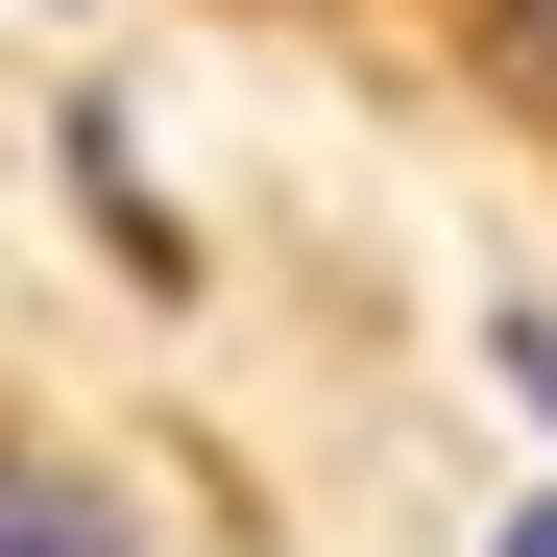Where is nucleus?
I'll use <instances>...</instances> for the list:
<instances>
[{
	"mask_svg": "<svg viewBox=\"0 0 557 557\" xmlns=\"http://www.w3.org/2000/svg\"><path fill=\"white\" fill-rule=\"evenodd\" d=\"M0 557H122V533L73 509V485H25V460H0Z\"/></svg>",
	"mask_w": 557,
	"mask_h": 557,
	"instance_id": "f257e3e1",
	"label": "nucleus"
},
{
	"mask_svg": "<svg viewBox=\"0 0 557 557\" xmlns=\"http://www.w3.org/2000/svg\"><path fill=\"white\" fill-rule=\"evenodd\" d=\"M485 557H557V485H533V509H509V533H485Z\"/></svg>",
	"mask_w": 557,
	"mask_h": 557,
	"instance_id": "20e7f679",
	"label": "nucleus"
},
{
	"mask_svg": "<svg viewBox=\"0 0 557 557\" xmlns=\"http://www.w3.org/2000/svg\"><path fill=\"white\" fill-rule=\"evenodd\" d=\"M509 73H533V98H557V0H509Z\"/></svg>",
	"mask_w": 557,
	"mask_h": 557,
	"instance_id": "f03ea898",
	"label": "nucleus"
},
{
	"mask_svg": "<svg viewBox=\"0 0 557 557\" xmlns=\"http://www.w3.org/2000/svg\"><path fill=\"white\" fill-rule=\"evenodd\" d=\"M509 388H533V412H557V315H509Z\"/></svg>",
	"mask_w": 557,
	"mask_h": 557,
	"instance_id": "7ed1b4c3",
	"label": "nucleus"
}]
</instances>
